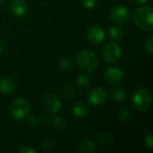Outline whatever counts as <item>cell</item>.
Segmentation results:
<instances>
[{"label": "cell", "instance_id": "obj_1", "mask_svg": "<svg viewBox=\"0 0 153 153\" xmlns=\"http://www.w3.org/2000/svg\"><path fill=\"white\" fill-rule=\"evenodd\" d=\"M134 22L142 30L152 32L153 30V9L144 5L137 8L134 13Z\"/></svg>", "mask_w": 153, "mask_h": 153}, {"label": "cell", "instance_id": "obj_2", "mask_svg": "<svg viewBox=\"0 0 153 153\" xmlns=\"http://www.w3.org/2000/svg\"><path fill=\"white\" fill-rule=\"evenodd\" d=\"M152 95L150 91L143 87L137 88L132 96V104L139 111H146L152 105Z\"/></svg>", "mask_w": 153, "mask_h": 153}, {"label": "cell", "instance_id": "obj_3", "mask_svg": "<svg viewBox=\"0 0 153 153\" xmlns=\"http://www.w3.org/2000/svg\"><path fill=\"white\" fill-rule=\"evenodd\" d=\"M78 66L86 72H92L98 66V57L91 50H82L81 51L76 58Z\"/></svg>", "mask_w": 153, "mask_h": 153}, {"label": "cell", "instance_id": "obj_4", "mask_svg": "<svg viewBox=\"0 0 153 153\" xmlns=\"http://www.w3.org/2000/svg\"><path fill=\"white\" fill-rule=\"evenodd\" d=\"M30 111V104L23 98L15 99L10 106V112L13 117L16 120L25 119L26 117H29Z\"/></svg>", "mask_w": 153, "mask_h": 153}, {"label": "cell", "instance_id": "obj_5", "mask_svg": "<svg viewBox=\"0 0 153 153\" xmlns=\"http://www.w3.org/2000/svg\"><path fill=\"white\" fill-rule=\"evenodd\" d=\"M123 50L119 44L116 42H108L102 48V57L108 63L117 62L121 56Z\"/></svg>", "mask_w": 153, "mask_h": 153}, {"label": "cell", "instance_id": "obj_6", "mask_svg": "<svg viewBox=\"0 0 153 153\" xmlns=\"http://www.w3.org/2000/svg\"><path fill=\"white\" fill-rule=\"evenodd\" d=\"M43 108L48 114H56L62 108L61 100L55 93H48L43 99Z\"/></svg>", "mask_w": 153, "mask_h": 153}, {"label": "cell", "instance_id": "obj_7", "mask_svg": "<svg viewBox=\"0 0 153 153\" xmlns=\"http://www.w3.org/2000/svg\"><path fill=\"white\" fill-rule=\"evenodd\" d=\"M109 18L117 23H125L130 18V11L127 7L123 5L116 6L110 10Z\"/></svg>", "mask_w": 153, "mask_h": 153}, {"label": "cell", "instance_id": "obj_8", "mask_svg": "<svg viewBox=\"0 0 153 153\" xmlns=\"http://www.w3.org/2000/svg\"><path fill=\"white\" fill-rule=\"evenodd\" d=\"M108 92L100 87L92 89L88 94V100L92 105L100 106L104 104L108 100Z\"/></svg>", "mask_w": 153, "mask_h": 153}, {"label": "cell", "instance_id": "obj_9", "mask_svg": "<svg viewBox=\"0 0 153 153\" xmlns=\"http://www.w3.org/2000/svg\"><path fill=\"white\" fill-rule=\"evenodd\" d=\"M86 37L93 44H100L105 39V32L99 26H91L87 30Z\"/></svg>", "mask_w": 153, "mask_h": 153}, {"label": "cell", "instance_id": "obj_10", "mask_svg": "<svg viewBox=\"0 0 153 153\" xmlns=\"http://www.w3.org/2000/svg\"><path fill=\"white\" fill-rule=\"evenodd\" d=\"M123 77H124V73L118 67L108 68L105 73V80L108 83L110 84H116L120 82Z\"/></svg>", "mask_w": 153, "mask_h": 153}, {"label": "cell", "instance_id": "obj_11", "mask_svg": "<svg viewBox=\"0 0 153 153\" xmlns=\"http://www.w3.org/2000/svg\"><path fill=\"white\" fill-rule=\"evenodd\" d=\"M10 11L16 17H22L27 12V4L23 0H13L10 5Z\"/></svg>", "mask_w": 153, "mask_h": 153}, {"label": "cell", "instance_id": "obj_12", "mask_svg": "<svg viewBox=\"0 0 153 153\" xmlns=\"http://www.w3.org/2000/svg\"><path fill=\"white\" fill-rule=\"evenodd\" d=\"M73 115L79 120L84 119L89 115V108L83 102H77L73 108Z\"/></svg>", "mask_w": 153, "mask_h": 153}, {"label": "cell", "instance_id": "obj_13", "mask_svg": "<svg viewBox=\"0 0 153 153\" xmlns=\"http://www.w3.org/2000/svg\"><path fill=\"white\" fill-rule=\"evenodd\" d=\"M15 82L13 79L5 77L0 80V91L5 94H11L15 91Z\"/></svg>", "mask_w": 153, "mask_h": 153}, {"label": "cell", "instance_id": "obj_14", "mask_svg": "<svg viewBox=\"0 0 153 153\" xmlns=\"http://www.w3.org/2000/svg\"><path fill=\"white\" fill-rule=\"evenodd\" d=\"M96 151V143L91 140H87L80 143L78 152L80 153H93Z\"/></svg>", "mask_w": 153, "mask_h": 153}, {"label": "cell", "instance_id": "obj_15", "mask_svg": "<svg viewBox=\"0 0 153 153\" xmlns=\"http://www.w3.org/2000/svg\"><path fill=\"white\" fill-rule=\"evenodd\" d=\"M111 94H112L113 99L116 101H118V102H123L127 98L126 91L123 90L122 88H117V87L113 88V90L111 91Z\"/></svg>", "mask_w": 153, "mask_h": 153}, {"label": "cell", "instance_id": "obj_16", "mask_svg": "<svg viewBox=\"0 0 153 153\" xmlns=\"http://www.w3.org/2000/svg\"><path fill=\"white\" fill-rule=\"evenodd\" d=\"M109 35L110 37L115 39V40H118L120 39L123 35H124V31H123V29L118 27V26H112L110 29H109Z\"/></svg>", "mask_w": 153, "mask_h": 153}, {"label": "cell", "instance_id": "obj_17", "mask_svg": "<svg viewBox=\"0 0 153 153\" xmlns=\"http://www.w3.org/2000/svg\"><path fill=\"white\" fill-rule=\"evenodd\" d=\"M76 83L79 87L84 88V87H88L91 83V79L88 75H86L85 74H80L77 79H76Z\"/></svg>", "mask_w": 153, "mask_h": 153}, {"label": "cell", "instance_id": "obj_18", "mask_svg": "<svg viewBox=\"0 0 153 153\" xmlns=\"http://www.w3.org/2000/svg\"><path fill=\"white\" fill-rule=\"evenodd\" d=\"M53 126L56 129H65L67 126V124L65 122V120L62 117H56L53 118L52 120Z\"/></svg>", "mask_w": 153, "mask_h": 153}, {"label": "cell", "instance_id": "obj_19", "mask_svg": "<svg viewBox=\"0 0 153 153\" xmlns=\"http://www.w3.org/2000/svg\"><path fill=\"white\" fill-rule=\"evenodd\" d=\"M73 65H74V59L71 56H65L60 61V66L65 70H68L72 68Z\"/></svg>", "mask_w": 153, "mask_h": 153}, {"label": "cell", "instance_id": "obj_20", "mask_svg": "<svg viewBox=\"0 0 153 153\" xmlns=\"http://www.w3.org/2000/svg\"><path fill=\"white\" fill-rule=\"evenodd\" d=\"M118 120L121 122H126L130 118V112L127 108H121L117 113Z\"/></svg>", "mask_w": 153, "mask_h": 153}, {"label": "cell", "instance_id": "obj_21", "mask_svg": "<svg viewBox=\"0 0 153 153\" xmlns=\"http://www.w3.org/2000/svg\"><path fill=\"white\" fill-rule=\"evenodd\" d=\"M153 36L151 35L148 39L146 40L145 42V48H146V51L150 54V55H152L153 53Z\"/></svg>", "mask_w": 153, "mask_h": 153}, {"label": "cell", "instance_id": "obj_22", "mask_svg": "<svg viewBox=\"0 0 153 153\" xmlns=\"http://www.w3.org/2000/svg\"><path fill=\"white\" fill-rule=\"evenodd\" d=\"M81 2L84 7H86L88 9H91L97 4L98 0H81Z\"/></svg>", "mask_w": 153, "mask_h": 153}, {"label": "cell", "instance_id": "obj_23", "mask_svg": "<svg viewBox=\"0 0 153 153\" xmlns=\"http://www.w3.org/2000/svg\"><path fill=\"white\" fill-rule=\"evenodd\" d=\"M111 141H112V137L109 134H101L99 137V142L101 144H108L111 143Z\"/></svg>", "mask_w": 153, "mask_h": 153}, {"label": "cell", "instance_id": "obj_24", "mask_svg": "<svg viewBox=\"0 0 153 153\" xmlns=\"http://www.w3.org/2000/svg\"><path fill=\"white\" fill-rule=\"evenodd\" d=\"M63 94L67 98H72L74 95V91L71 86H65L63 89Z\"/></svg>", "mask_w": 153, "mask_h": 153}, {"label": "cell", "instance_id": "obj_25", "mask_svg": "<svg viewBox=\"0 0 153 153\" xmlns=\"http://www.w3.org/2000/svg\"><path fill=\"white\" fill-rule=\"evenodd\" d=\"M53 145H54V142L50 139H47V140L43 141V143H42V149L48 151V150L52 149Z\"/></svg>", "mask_w": 153, "mask_h": 153}, {"label": "cell", "instance_id": "obj_26", "mask_svg": "<svg viewBox=\"0 0 153 153\" xmlns=\"http://www.w3.org/2000/svg\"><path fill=\"white\" fill-rule=\"evenodd\" d=\"M39 123V119L35 117V116H30L28 117V125L31 127H34L38 125Z\"/></svg>", "mask_w": 153, "mask_h": 153}, {"label": "cell", "instance_id": "obj_27", "mask_svg": "<svg viewBox=\"0 0 153 153\" xmlns=\"http://www.w3.org/2000/svg\"><path fill=\"white\" fill-rule=\"evenodd\" d=\"M36 150L31 148L30 146H23L19 150V153H36Z\"/></svg>", "mask_w": 153, "mask_h": 153}, {"label": "cell", "instance_id": "obj_28", "mask_svg": "<svg viewBox=\"0 0 153 153\" xmlns=\"http://www.w3.org/2000/svg\"><path fill=\"white\" fill-rule=\"evenodd\" d=\"M145 143H146V145L148 146L149 149L152 150V144H153V136L152 134H149L147 136H146V139H145Z\"/></svg>", "mask_w": 153, "mask_h": 153}, {"label": "cell", "instance_id": "obj_29", "mask_svg": "<svg viewBox=\"0 0 153 153\" xmlns=\"http://www.w3.org/2000/svg\"><path fill=\"white\" fill-rule=\"evenodd\" d=\"M135 4H145L148 0H133Z\"/></svg>", "mask_w": 153, "mask_h": 153}, {"label": "cell", "instance_id": "obj_30", "mask_svg": "<svg viewBox=\"0 0 153 153\" xmlns=\"http://www.w3.org/2000/svg\"><path fill=\"white\" fill-rule=\"evenodd\" d=\"M3 49H4V45H3V43H2V42L0 41V54L2 53Z\"/></svg>", "mask_w": 153, "mask_h": 153}, {"label": "cell", "instance_id": "obj_31", "mask_svg": "<svg viewBox=\"0 0 153 153\" xmlns=\"http://www.w3.org/2000/svg\"><path fill=\"white\" fill-rule=\"evenodd\" d=\"M3 1H4V0H0V4H1V3H2Z\"/></svg>", "mask_w": 153, "mask_h": 153}]
</instances>
